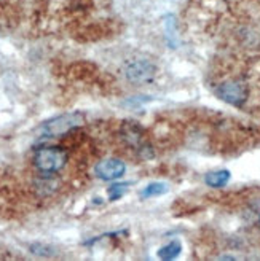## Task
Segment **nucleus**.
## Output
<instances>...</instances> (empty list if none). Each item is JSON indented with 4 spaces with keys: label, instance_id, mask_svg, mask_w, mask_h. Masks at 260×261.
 <instances>
[{
    "label": "nucleus",
    "instance_id": "1",
    "mask_svg": "<svg viewBox=\"0 0 260 261\" xmlns=\"http://www.w3.org/2000/svg\"><path fill=\"white\" fill-rule=\"evenodd\" d=\"M67 151L61 146H43L34 155V166L40 172L56 174L67 164Z\"/></svg>",
    "mask_w": 260,
    "mask_h": 261
},
{
    "label": "nucleus",
    "instance_id": "2",
    "mask_svg": "<svg viewBox=\"0 0 260 261\" xmlns=\"http://www.w3.org/2000/svg\"><path fill=\"white\" fill-rule=\"evenodd\" d=\"M85 123V118L80 113H67L56 117L53 119H50L48 123L43 124L42 134L47 139H58L66 136V134L72 132L74 129H77L81 124Z\"/></svg>",
    "mask_w": 260,
    "mask_h": 261
},
{
    "label": "nucleus",
    "instance_id": "3",
    "mask_svg": "<svg viewBox=\"0 0 260 261\" xmlns=\"http://www.w3.org/2000/svg\"><path fill=\"white\" fill-rule=\"evenodd\" d=\"M96 175L101 180H117V178H122L126 172V166L123 161H120L117 158H109L104 159L96 164L94 167Z\"/></svg>",
    "mask_w": 260,
    "mask_h": 261
},
{
    "label": "nucleus",
    "instance_id": "4",
    "mask_svg": "<svg viewBox=\"0 0 260 261\" xmlns=\"http://www.w3.org/2000/svg\"><path fill=\"white\" fill-rule=\"evenodd\" d=\"M155 72V67L147 61H132L125 69L126 78L134 83H144L149 81V78Z\"/></svg>",
    "mask_w": 260,
    "mask_h": 261
},
{
    "label": "nucleus",
    "instance_id": "5",
    "mask_svg": "<svg viewBox=\"0 0 260 261\" xmlns=\"http://www.w3.org/2000/svg\"><path fill=\"white\" fill-rule=\"evenodd\" d=\"M230 180V172L228 170H215L206 175V185L211 188H222Z\"/></svg>",
    "mask_w": 260,
    "mask_h": 261
},
{
    "label": "nucleus",
    "instance_id": "6",
    "mask_svg": "<svg viewBox=\"0 0 260 261\" xmlns=\"http://www.w3.org/2000/svg\"><path fill=\"white\" fill-rule=\"evenodd\" d=\"M181 250H182L181 242L179 240H173V242H169L168 245H164L163 248H160L158 257H160L161 260H173L181 253Z\"/></svg>",
    "mask_w": 260,
    "mask_h": 261
},
{
    "label": "nucleus",
    "instance_id": "7",
    "mask_svg": "<svg viewBox=\"0 0 260 261\" xmlns=\"http://www.w3.org/2000/svg\"><path fill=\"white\" fill-rule=\"evenodd\" d=\"M164 193H166V185L156 182V183H150L147 188H144L141 196L145 199V197H154V196H160Z\"/></svg>",
    "mask_w": 260,
    "mask_h": 261
},
{
    "label": "nucleus",
    "instance_id": "8",
    "mask_svg": "<svg viewBox=\"0 0 260 261\" xmlns=\"http://www.w3.org/2000/svg\"><path fill=\"white\" fill-rule=\"evenodd\" d=\"M126 187H128V185H112L109 188V199L110 201L120 199V197L126 193Z\"/></svg>",
    "mask_w": 260,
    "mask_h": 261
}]
</instances>
